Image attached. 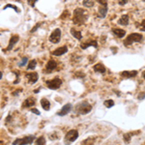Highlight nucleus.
Listing matches in <instances>:
<instances>
[{"mask_svg": "<svg viewBox=\"0 0 145 145\" xmlns=\"http://www.w3.org/2000/svg\"><path fill=\"white\" fill-rule=\"evenodd\" d=\"M87 20V16L85 14V11L78 8L74 11V18H72V22L74 24H78V25H81V24H84Z\"/></svg>", "mask_w": 145, "mask_h": 145, "instance_id": "1", "label": "nucleus"}, {"mask_svg": "<svg viewBox=\"0 0 145 145\" xmlns=\"http://www.w3.org/2000/svg\"><path fill=\"white\" fill-rule=\"evenodd\" d=\"M91 109H92V106L88 104V102H81L74 106L76 112L80 114H87L91 111Z\"/></svg>", "mask_w": 145, "mask_h": 145, "instance_id": "2", "label": "nucleus"}, {"mask_svg": "<svg viewBox=\"0 0 145 145\" xmlns=\"http://www.w3.org/2000/svg\"><path fill=\"white\" fill-rule=\"evenodd\" d=\"M142 35L139 34V33H132L130 34L129 36L126 38V40L124 41V44L125 46H130L132 43H139L141 40H142Z\"/></svg>", "mask_w": 145, "mask_h": 145, "instance_id": "3", "label": "nucleus"}, {"mask_svg": "<svg viewBox=\"0 0 145 145\" xmlns=\"http://www.w3.org/2000/svg\"><path fill=\"white\" fill-rule=\"evenodd\" d=\"M78 138V132L76 130H70L66 134L64 141L66 144H71L72 142L76 141Z\"/></svg>", "mask_w": 145, "mask_h": 145, "instance_id": "4", "label": "nucleus"}, {"mask_svg": "<svg viewBox=\"0 0 145 145\" xmlns=\"http://www.w3.org/2000/svg\"><path fill=\"white\" fill-rule=\"evenodd\" d=\"M34 140H35V136H24L23 138H18V139H16L14 142H13V144L27 145V144H31Z\"/></svg>", "mask_w": 145, "mask_h": 145, "instance_id": "5", "label": "nucleus"}, {"mask_svg": "<svg viewBox=\"0 0 145 145\" xmlns=\"http://www.w3.org/2000/svg\"><path fill=\"white\" fill-rule=\"evenodd\" d=\"M46 86L48 87L50 89L56 90L58 88H60V86L62 85V80H60L58 78H55L53 80H48V81H46Z\"/></svg>", "mask_w": 145, "mask_h": 145, "instance_id": "6", "label": "nucleus"}, {"mask_svg": "<svg viewBox=\"0 0 145 145\" xmlns=\"http://www.w3.org/2000/svg\"><path fill=\"white\" fill-rule=\"evenodd\" d=\"M50 42L52 44H58L61 40V30L59 28L54 29L50 36Z\"/></svg>", "mask_w": 145, "mask_h": 145, "instance_id": "7", "label": "nucleus"}, {"mask_svg": "<svg viewBox=\"0 0 145 145\" xmlns=\"http://www.w3.org/2000/svg\"><path fill=\"white\" fill-rule=\"evenodd\" d=\"M25 78L30 84H34V83H36L39 78V74H38V72H27L25 74Z\"/></svg>", "mask_w": 145, "mask_h": 145, "instance_id": "8", "label": "nucleus"}, {"mask_svg": "<svg viewBox=\"0 0 145 145\" xmlns=\"http://www.w3.org/2000/svg\"><path fill=\"white\" fill-rule=\"evenodd\" d=\"M36 104V100L33 98V97H29L27 98L25 101L23 102V104H22V108H32Z\"/></svg>", "mask_w": 145, "mask_h": 145, "instance_id": "9", "label": "nucleus"}, {"mask_svg": "<svg viewBox=\"0 0 145 145\" xmlns=\"http://www.w3.org/2000/svg\"><path fill=\"white\" fill-rule=\"evenodd\" d=\"M20 40V36L18 35H13V36L10 38V41H9V46L6 48V51H10L13 50V48L14 46V44L18 42Z\"/></svg>", "mask_w": 145, "mask_h": 145, "instance_id": "10", "label": "nucleus"}, {"mask_svg": "<svg viewBox=\"0 0 145 145\" xmlns=\"http://www.w3.org/2000/svg\"><path fill=\"white\" fill-rule=\"evenodd\" d=\"M68 51V48L66 46H60L56 50L52 51V55H55V56H61L63 54H65L66 52Z\"/></svg>", "mask_w": 145, "mask_h": 145, "instance_id": "11", "label": "nucleus"}, {"mask_svg": "<svg viewBox=\"0 0 145 145\" xmlns=\"http://www.w3.org/2000/svg\"><path fill=\"white\" fill-rule=\"evenodd\" d=\"M56 67H57V62L54 60H50L46 65V70L48 74H50Z\"/></svg>", "mask_w": 145, "mask_h": 145, "instance_id": "12", "label": "nucleus"}, {"mask_svg": "<svg viewBox=\"0 0 145 145\" xmlns=\"http://www.w3.org/2000/svg\"><path fill=\"white\" fill-rule=\"evenodd\" d=\"M71 108H72V104H66L65 106L60 109V111L57 113V115H59V116L66 115V114H68V113L71 111Z\"/></svg>", "mask_w": 145, "mask_h": 145, "instance_id": "13", "label": "nucleus"}, {"mask_svg": "<svg viewBox=\"0 0 145 145\" xmlns=\"http://www.w3.org/2000/svg\"><path fill=\"white\" fill-rule=\"evenodd\" d=\"M102 7H100L99 9V18H104L108 14V3L102 5Z\"/></svg>", "mask_w": 145, "mask_h": 145, "instance_id": "14", "label": "nucleus"}, {"mask_svg": "<svg viewBox=\"0 0 145 145\" xmlns=\"http://www.w3.org/2000/svg\"><path fill=\"white\" fill-rule=\"evenodd\" d=\"M112 33L115 35L116 37L118 38H123L125 35H126V31L124 29H120V28H113L112 29Z\"/></svg>", "mask_w": 145, "mask_h": 145, "instance_id": "15", "label": "nucleus"}, {"mask_svg": "<svg viewBox=\"0 0 145 145\" xmlns=\"http://www.w3.org/2000/svg\"><path fill=\"white\" fill-rule=\"evenodd\" d=\"M93 70H94L96 72H101V74H104L106 71V67L102 65V63H98V64H96V65L93 67Z\"/></svg>", "mask_w": 145, "mask_h": 145, "instance_id": "16", "label": "nucleus"}, {"mask_svg": "<svg viewBox=\"0 0 145 145\" xmlns=\"http://www.w3.org/2000/svg\"><path fill=\"white\" fill-rule=\"evenodd\" d=\"M89 46H94V48H97L98 46V43L96 41H90V42H87V43H83L80 44V48L82 50H86Z\"/></svg>", "mask_w": 145, "mask_h": 145, "instance_id": "17", "label": "nucleus"}, {"mask_svg": "<svg viewBox=\"0 0 145 145\" xmlns=\"http://www.w3.org/2000/svg\"><path fill=\"white\" fill-rule=\"evenodd\" d=\"M129 22H130V18H129V16L128 14H123L119 20H118V23L120 25H128L129 24Z\"/></svg>", "mask_w": 145, "mask_h": 145, "instance_id": "18", "label": "nucleus"}, {"mask_svg": "<svg viewBox=\"0 0 145 145\" xmlns=\"http://www.w3.org/2000/svg\"><path fill=\"white\" fill-rule=\"evenodd\" d=\"M138 74V72L136 71H125V72H122L121 76H124V78H134Z\"/></svg>", "mask_w": 145, "mask_h": 145, "instance_id": "19", "label": "nucleus"}, {"mask_svg": "<svg viewBox=\"0 0 145 145\" xmlns=\"http://www.w3.org/2000/svg\"><path fill=\"white\" fill-rule=\"evenodd\" d=\"M41 106L44 110H50V102L46 98H43L41 100Z\"/></svg>", "mask_w": 145, "mask_h": 145, "instance_id": "20", "label": "nucleus"}, {"mask_svg": "<svg viewBox=\"0 0 145 145\" xmlns=\"http://www.w3.org/2000/svg\"><path fill=\"white\" fill-rule=\"evenodd\" d=\"M71 34L74 38H76V40H81L82 39V34L80 31H78L74 28H71Z\"/></svg>", "mask_w": 145, "mask_h": 145, "instance_id": "21", "label": "nucleus"}, {"mask_svg": "<svg viewBox=\"0 0 145 145\" xmlns=\"http://www.w3.org/2000/svg\"><path fill=\"white\" fill-rule=\"evenodd\" d=\"M95 0H83V2H82V4H83V6L86 8H92L93 6L95 5Z\"/></svg>", "mask_w": 145, "mask_h": 145, "instance_id": "22", "label": "nucleus"}, {"mask_svg": "<svg viewBox=\"0 0 145 145\" xmlns=\"http://www.w3.org/2000/svg\"><path fill=\"white\" fill-rule=\"evenodd\" d=\"M36 66H37V61L35 59H32L31 61H29L27 69H28V70H34V69L36 68Z\"/></svg>", "mask_w": 145, "mask_h": 145, "instance_id": "23", "label": "nucleus"}, {"mask_svg": "<svg viewBox=\"0 0 145 145\" xmlns=\"http://www.w3.org/2000/svg\"><path fill=\"white\" fill-rule=\"evenodd\" d=\"M94 141H95V139L93 138H88L87 139L83 140V141L81 142V145H93L94 144Z\"/></svg>", "mask_w": 145, "mask_h": 145, "instance_id": "24", "label": "nucleus"}, {"mask_svg": "<svg viewBox=\"0 0 145 145\" xmlns=\"http://www.w3.org/2000/svg\"><path fill=\"white\" fill-rule=\"evenodd\" d=\"M36 145H46V138H44V136H40L39 138H37Z\"/></svg>", "mask_w": 145, "mask_h": 145, "instance_id": "25", "label": "nucleus"}, {"mask_svg": "<svg viewBox=\"0 0 145 145\" xmlns=\"http://www.w3.org/2000/svg\"><path fill=\"white\" fill-rule=\"evenodd\" d=\"M61 20H67V18H70V13H69V11L68 10H65L64 11V13L61 14Z\"/></svg>", "mask_w": 145, "mask_h": 145, "instance_id": "26", "label": "nucleus"}, {"mask_svg": "<svg viewBox=\"0 0 145 145\" xmlns=\"http://www.w3.org/2000/svg\"><path fill=\"white\" fill-rule=\"evenodd\" d=\"M8 8H12V9H14L16 12H18V13H20V9L18 7H16V6H14V5H12V4H7L6 6H4V8H3V10H6V9H8Z\"/></svg>", "mask_w": 145, "mask_h": 145, "instance_id": "27", "label": "nucleus"}, {"mask_svg": "<svg viewBox=\"0 0 145 145\" xmlns=\"http://www.w3.org/2000/svg\"><path fill=\"white\" fill-rule=\"evenodd\" d=\"M104 106H106V108H112V106H114V102L112 101V100H108V101L104 102Z\"/></svg>", "mask_w": 145, "mask_h": 145, "instance_id": "28", "label": "nucleus"}, {"mask_svg": "<svg viewBox=\"0 0 145 145\" xmlns=\"http://www.w3.org/2000/svg\"><path fill=\"white\" fill-rule=\"evenodd\" d=\"M27 61H28V58L27 57H23L22 59V61L18 63V66H20V67H22V66L26 65V63H27Z\"/></svg>", "mask_w": 145, "mask_h": 145, "instance_id": "29", "label": "nucleus"}, {"mask_svg": "<svg viewBox=\"0 0 145 145\" xmlns=\"http://www.w3.org/2000/svg\"><path fill=\"white\" fill-rule=\"evenodd\" d=\"M41 24H42V22H39V23H37L36 25H35V27H34V28L31 30V33H34V32L36 31L37 29H38L39 27H40V26H41Z\"/></svg>", "mask_w": 145, "mask_h": 145, "instance_id": "30", "label": "nucleus"}, {"mask_svg": "<svg viewBox=\"0 0 145 145\" xmlns=\"http://www.w3.org/2000/svg\"><path fill=\"white\" fill-rule=\"evenodd\" d=\"M38 0H28V4L31 7H34L35 6V3H36Z\"/></svg>", "mask_w": 145, "mask_h": 145, "instance_id": "31", "label": "nucleus"}, {"mask_svg": "<svg viewBox=\"0 0 145 145\" xmlns=\"http://www.w3.org/2000/svg\"><path fill=\"white\" fill-rule=\"evenodd\" d=\"M118 3L121 5V6H124L128 3V0H118Z\"/></svg>", "mask_w": 145, "mask_h": 145, "instance_id": "32", "label": "nucleus"}, {"mask_svg": "<svg viewBox=\"0 0 145 145\" xmlns=\"http://www.w3.org/2000/svg\"><path fill=\"white\" fill-rule=\"evenodd\" d=\"M31 112L35 113V114H37V115H40V111L36 108H31Z\"/></svg>", "mask_w": 145, "mask_h": 145, "instance_id": "33", "label": "nucleus"}, {"mask_svg": "<svg viewBox=\"0 0 145 145\" xmlns=\"http://www.w3.org/2000/svg\"><path fill=\"white\" fill-rule=\"evenodd\" d=\"M145 98V93H140V94L138 95V99L139 100H143Z\"/></svg>", "mask_w": 145, "mask_h": 145, "instance_id": "34", "label": "nucleus"}, {"mask_svg": "<svg viewBox=\"0 0 145 145\" xmlns=\"http://www.w3.org/2000/svg\"><path fill=\"white\" fill-rule=\"evenodd\" d=\"M140 26H141V30H145V20H142L141 24H140Z\"/></svg>", "mask_w": 145, "mask_h": 145, "instance_id": "35", "label": "nucleus"}, {"mask_svg": "<svg viewBox=\"0 0 145 145\" xmlns=\"http://www.w3.org/2000/svg\"><path fill=\"white\" fill-rule=\"evenodd\" d=\"M2 76H3V74H2V72H0V80H1V78H2Z\"/></svg>", "mask_w": 145, "mask_h": 145, "instance_id": "36", "label": "nucleus"}, {"mask_svg": "<svg viewBox=\"0 0 145 145\" xmlns=\"http://www.w3.org/2000/svg\"><path fill=\"white\" fill-rule=\"evenodd\" d=\"M0 145H5V144H4V143H3L2 141H0Z\"/></svg>", "mask_w": 145, "mask_h": 145, "instance_id": "37", "label": "nucleus"}, {"mask_svg": "<svg viewBox=\"0 0 145 145\" xmlns=\"http://www.w3.org/2000/svg\"><path fill=\"white\" fill-rule=\"evenodd\" d=\"M142 76H143V78H144V80H145V71H144V72H143V74H142Z\"/></svg>", "mask_w": 145, "mask_h": 145, "instance_id": "38", "label": "nucleus"}, {"mask_svg": "<svg viewBox=\"0 0 145 145\" xmlns=\"http://www.w3.org/2000/svg\"><path fill=\"white\" fill-rule=\"evenodd\" d=\"M0 35H1V34H0Z\"/></svg>", "mask_w": 145, "mask_h": 145, "instance_id": "39", "label": "nucleus"}]
</instances>
